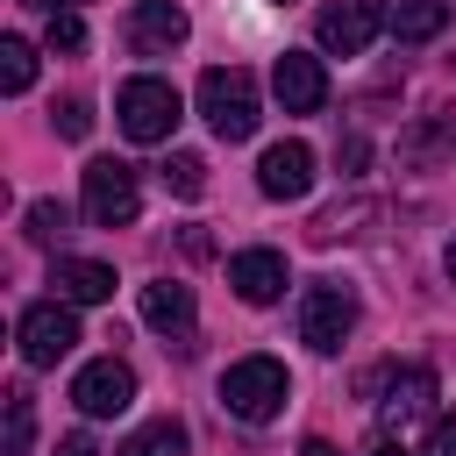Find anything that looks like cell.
Instances as JSON below:
<instances>
[{
	"instance_id": "6da1fadb",
	"label": "cell",
	"mask_w": 456,
	"mask_h": 456,
	"mask_svg": "<svg viewBox=\"0 0 456 456\" xmlns=\"http://www.w3.org/2000/svg\"><path fill=\"white\" fill-rule=\"evenodd\" d=\"M285 399H292V378H285V363H278V356H242V363H228V370H221V406H228L235 420H249V428L278 420V413H285Z\"/></svg>"
},
{
	"instance_id": "7a4b0ae2",
	"label": "cell",
	"mask_w": 456,
	"mask_h": 456,
	"mask_svg": "<svg viewBox=\"0 0 456 456\" xmlns=\"http://www.w3.org/2000/svg\"><path fill=\"white\" fill-rule=\"evenodd\" d=\"M200 114H207V128L221 135V142H249L256 135V78L242 71V64H214V71H200Z\"/></svg>"
},
{
	"instance_id": "3957f363",
	"label": "cell",
	"mask_w": 456,
	"mask_h": 456,
	"mask_svg": "<svg viewBox=\"0 0 456 456\" xmlns=\"http://www.w3.org/2000/svg\"><path fill=\"white\" fill-rule=\"evenodd\" d=\"M78 207H86L93 228H128V221L142 214V178H135V164L93 157V164L78 171Z\"/></svg>"
},
{
	"instance_id": "277c9868",
	"label": "cell",
	"mask_w": 456,
	"mask_h": 456,
	"mask_svg": "<svg viewBox=\"0 0 456 456\" xmlns=\"http://www.w3.org/2000/svg\"><path fill=\"white\" fill-rule=\"evenodd\" d=\"M114 121H121L128 142H171V128H178V86H164V78H128V86L114 93Z\"/></svg>"
},
{
	"instance_id": "5b68a950",
	"label": "cell",
	"mask_w": 456,
	"mask_h": 456,
	"mask_svg": "<svg viewBox=\"0 0 456 456\" xmlns=\"http://www.w3.org/2000/svg\"><path fill=\"white\" fill-rule=\"evenodd\" d=\"M349 328H356V292H349V285L321 278V285L299 292V342H306L314 356H335V349L349 342Z\"/></svg>"
},
{
	"instance_id": "8992f818",
	"label": "cell",
	"mask_w": 456,
	"mask_h": 456,
	"mask_svg": "<svg viewBox=\"0 0 456 456\" xmlns=\"http://www.w3.org/2000/svg\"><path fill=\"white\" fill-rule=\"evenodd\" d=\"M14 342H21V363H28V370L64 363V356L78 349V314H71V299H36V306L14 321Z\"/></svg>"
},
{
	"instance_id": "52a82bcc",
	"label": "cell",
	"mask_w": 456,
	"mask_h": 456,
	"mask_svg": "<svg viewBox=\"0 0 456 456\" xmlns=\"http://www.w3.org/2000/svg\"><path fill=\"white\" fill-rule=\"evenodd\" d=\"M71 406H78L86 420H114V413H128V406H135V370H128L121 356H93V363L71 378Z\"/></svg>"
},
{
	"instance_id": "ba28073f",
	"label": "cell",
	"mask_w": 456,
	"mask_h": 456,
	"mask_svg": "<svg viewBox=\"0 0 456 456\" xmlns=\"http://www.w3.org/2000/svg\"><path fill=\"white\" fill-rule=\"evenodd\" d=\"M185 7L178 0H135L128 7V21H121V36H128V50L135 57H171L178 43H185Z\"/></svg>"
},
{
	"instance_id": "9c48e42d",
	"label": "cell",
	"mask_w": 456,
	"mask_h": 456,
	"mask_svg": "<svg viewBox=\"0 0 456 456\" xmlns=\"http://www.w3.org/2000/svg\"><path fill=\"white\" fill-rule=\"evenodd\" d=\"M378 28H385V14H378L370 0H335V7H321V21H314V36H321L328 57H363Z\"/></svg>"
},
{
	"instance_id": "30bf717a",
	"label": "cell",
	"mask_w": 456,
	"mask_h": 456,
	"mask_svg": "<svg viewBox=\"0 0 456 456\" xmlns=\"http://www.w3.org/2000/svg\"><path fill=\"white\" fill-rule=\"evenodd\" d=\"M363 392H385L378 406H385V420L399 428V420H420V413L435 406V370H428V363H406V370H392V363H385V370H370V378H363Z\"/></svg>"
},
{
	"instance_id": "8fae6325",
	"label": "cell",
	"mask_w": 456,
	"mask_h": 456,
	"mask_svg": "<svg viewBox=\"0 0 456 456\" xmlns=\"http://www.w3.org/2000/svg\"><path fill=\"white\" fill-rule=\"evenodd\" d=\"M271 93H278L285 114H321V107H328V71H321V57L285 50V57L271 64Z\"/></svg>"
},
{
	"instance_id": "7c38bea8",
	"label": "cell",
	"mask_w": 456,
	"mask_h": 456,
	"mask_svg": "<svg viewBox=\"0 0 456 456\" xmlns=\"http://www.w3.org/2000/svg\"><path fill=\"white\" fill-rule=\"evenodd\" d=\"M256 185H264V200H306L314 192V150L306 142H271L256 157Z\"/></svg>"
},
{
	"instance_id": "4fadbf2b",
	"label": "cell",
	"mask_w": 456,
	"mask_h": 456,
	"mask_svg": "<svg viewBox=\"0 0 456 456\" xmlns=\"http://www.w3.org/2000/svg\"><path fill=\"white\" fill-rule=\"evenodd\" d=\"M228 285L249 299V306H271L285 292V256L278 249H235L228 256Z\"/></svg>"
},
{
	"instance_id": "5bb4252c",
	"label": "cell",
	"mask_w": 456,
	"mask_h": 456,
	"mask_svg": "<svg viewBox=\"0 0 456 456\" xmlns=\"http://www.w3.org/2000/svg\"><path fill=\"white\" fill-rule=\"evenodd\" d=\"M142 321L157 335H171V342H192V285H178V278L142 285Z\"/></svg>"
},
{
	"instance_id": "9a60e30c",
	"label": "cell",
	"mask_w": 456,
	"mask_h": 456,
	"mask_svg": "<svg viewBox=\"0 0 456 456\" xmlns=\"http://www.w3.org/2000/svg\"><path fill=\"white\" fill-rule=\"evenodd\" d=\"M50 285H57V299H71V306H100V299H114V264H93V256H57Z\"/></svg>"
},
{
	"instance_id": "2e32d148",
	"label": "cell",
	"mask_w": 456,
	"mask_h": 456,
	"mask_svg": "<svg viewBox=\"0 0 456 456\" xmlns=\"http://www.w3.org/2000/svg\"><path fill=\"white\" fill-rule=\"evenodd\" d=\"M442 157H456V114H449V107H442V114H420V121L399 135V164L428 171V164H442Z\"/></svg>"
},
{
	"instance_id": "e0dca14e",
	"label": "cell",
	"mask_w": 456,
	"mask_h": 456,
	"mask_svg": "<svg viewBox=\"0 0 456 456\" xmlns=\"http://www.w3.org/2000/svg\"><path fill=\"white\" fill-rule=\"evenodd\" d=\"M449 28V0H399L392 14H385V36L399 43V50H413V43H435Z\"/></svg>"
},
{
	"instance_id": "ac0fdd59",
	"label": "cell",
	"mask_w": 456,
	"mask_h": 456,
	"mask_svg": "<svg viewBox=\"0 0 456 456\" xmlns=\"http://www.w3.org/2000/svg\"><path fill=\"white\" fill-rule=\"evenodd\" d=\"M114 456H185V420H171V413H157V420H142Z\"/></svg>"
},
{
	"instance_id": "d6986e66",
	"label": "cell",
	"mask_w": 456,
	"mask_h": 456,
	"mask_svg": "<svg viewBox=\"0 0 456 456\" xmlns=\"http://www.w3.org/2000/svg\"><path fill=\"white\" fill-rule=\"evenodd\" d=\"M36 86V50L21 36H0V93H28Z\"/></svg>"
},
{
	"instance_id": "ffe728a7",
	"label": "cell",
	"mask_w": 456,
	"mask_h": 456,
	"mask_svg": "<svg viewBox=\"0 0 456 456\" xmlns=\"http://www.w3.org/2000/svg\"><path fill=\"white\" fill-rule=\"evenodd\" d=\"M164 185H171L178 200H200V192H207V157H192V150H171V164H164Z\"/></svg>"
},
{
	"instance_id": "44dd1931",
	"label": "cell",
	"mask_w": 456,
	"mask_h": 456,
	"mask_svg": "<svg viewBox=\"0 0 456 456\" xmlns=\"http://www.w3.org/2000/svg\"><path fill=\"white\" fill-rule=\"evenodd\" d=\"M28 442H36V406H28V392H7V442H0V456H28Z\"/></svg>"
},
{
	"instance_id": "7402d4cb",
	"label": "cell",
	"mask_w": 456,
	"mask_h": 456,
	"mask_svg": "<svg viewBox=\"0 0 456 456\" xmlns=\"http://www.w3.org/2000/svg\"><path fill=\"white\" fill-rule=\"evenodd\" d=\"M43 43H50V57H78V50H86V21H78V7H64V14H50V28H43Z\"/></svg>"
},
{
	"instance_id": "603a6c76",
	"label": "cell",
	"mask_w": 456,
	"mask_h": 456,
	"mask_svg": "<svg viewBox=\"0 0 456 456\" xmlns=\"http://www.w3.org/2000/svg\"><path fill=\"white\" fill-rule=\"evenodd\" d=\"M21 221H28V242H57V235L71 228V214H64L57 200H28V214H21Z\"/></svg>"
},
{
	"instance_id": "cb8c5ba5",
	"label": "cell",
	"mask_w": 456,
	"mask_h": 456,
	"mask_svg": "<svg viewBox=\"0 0 456 456\" xmlns=\"http://www.w3.org/2000/svg\"><path fill=\"white\" fill-rule=\"evenodd\" d=\"M50 121H57V135H71V142H78V135L93 128V107H86V100H64V107H50Z\"/></svg>"
},
{
	"instance_id": "d4e9b609",
	"label": "cell",
	"mask_w": 456,
	"mask_h": 456,
	"mask_svg": "<svg viewBox=\"0 0 456 456\" xmlns=\"http://www.w3.org/2000/svg\"><path fill=\"white\" fill-rule=\"evenodd\" d=\"M363 214H370V207H349V214L335 207V214H321V221H314V242H342V235H356L349 221H363Z\"/></svg>"
},
{
	"instance_id": "484cf974",
	"label": "cell",
	"mask_w": 456,
	"mask_h": 456,
	"mask_svg": "<svg viewBox=\"0 0 456 456\" xmlns=\"http://www.w3.org/2000/svg\"><path fill=\"white\" fill-rule=\"evenodd\" d=\"M363 157H370V142H363V135H342V142H335V164H342V178H356V171H363Z\"/></svg>"
},
{
	"instance_id": "4316f807",
	"label": "cell",
	"mask_w": 456,
	"mask_h": 456,
	"mask_svg": "<svg viewBox=\"0 0 456 456\" xmlns=\"http://www.w3.org/2000/svg\"><path fill=\"white\" fill-rule=\"evenodd\" d=\"M420 456H456V420H435L428 442H420Z\"/></svg>"
},
{
	"instance_id": "83f0119b",
	"label": "cell",
	"mask_w": 456,
	"mask_h": 456,
	"mask_svg": "<svg viewBox=\"0 0 456 456\" xmlns=\"http://www.w3.org/2000/svg\"><path fill=\"white\" fill-rule=\"evenodd\" d=\"M57 456H100V442H93V435H86V428H71V435H64V442H57Z\"/></svg>"
},
{
	"instance_id": "f1b7e54d",
	"label": "cell",
	"mask_w": 456,
	"mask_h": 456,
	"mask_svg": "<svg viewBox=\"0 0 456 456\" xmlns=\"http://www.w3.org/2000/svg\"><path fill=\"white\" fill-rule=\"evenodd\" d=\"M363 456H406V449H399V435H370V449H363Z\"/></svg>"
},
{
	"instance_id": "f546056e",
	"label": "cell",
	"mask_w": 456,
	"mask_h": 456,
	"mask_svg": "<svg viewBox=\"0 0 456 456\" xmlns=\"http://www.w3.org/2000/svg\"><path fill=\"white\" fill-rule=\"evenodd\" d=\"M299 456H342V449H335V442H321V435H306V442H299Z\"/></svg>"
},
{
	"instance_id": "4dcf8cb0",
	"label": "cell",
	"mask_w": 456,
	"mask_h": 456,
	"mask_svg": "<svg viewBox=\"0 0 456 456\" xmlns=\"http://www.w3.org/2000/svg\"><path fill=\"white\" fill-rule=\"evenodd\" d=\"M442 271H449V285H456V235H449V249H442Z\"/></svg>"
},
{
	"instance_id": "1f68e13d",
	"label": "cell",
	"mask_w": 456,
	"mask_h": 456,
	"mask_svg": "<svg viewBox=\"0 0 456 456\" xmlns=\"http://www.w3.org/2000/svg\"><path fill=\"white\" fill-rule=\"evenodd\" d=\"M36 7H50V14H64V7H86V0H36Z\"/></svg>"
}]
</instances>
